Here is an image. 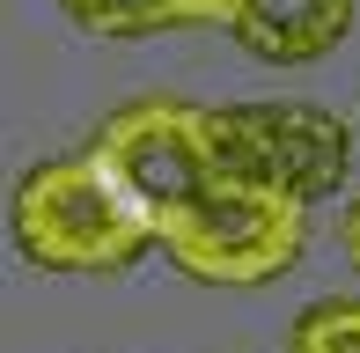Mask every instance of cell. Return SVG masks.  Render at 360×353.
Returning <instances> with one entry per match:
<instances>
[{
    "instance_id": "cell-4",
    "label": "cell",
    "mask_w": 360,
    "mask_h": 353,
    "mask_svg": "<svg viewBox=\"0 0 360 353\" xmlns=\"http://www.w3.org/2000/svg\"><path fill=\"white\" fill-rule=\"evenodd\" d=\"M96 155H103L110 176L140 199V214L155 221V236L221 176L214 148H206V110L176 103V96H147V103L110 110L103 133H96Z\"/></svg>"
},
{
    "instance_id": "cell-1",
    "label": "cell",
    "mask_w": 360,
    "mask_h": 353,
    "mask_svg": "<svg viewBox=\"0 0 360 353\" xmlns=\"http://www.w3.org/2000/svg\"><path fill=\"white\" fill-rule=\"evenodd\" d=\"M15 250L44 272H118L140 250H155V221L140 214V199L110 176L103 155H67L44 162L15 184Z\"/></svg>"
},
{
    "instance_id": "cell-2",
    "label": "cell",
    "mask_w": 360,
    "mask_h": 353,
    "mask_svg": "<svg viewBox=\"0 0 360 353\" xmlns=\"http://www.w3.org/2000/svg\"><path fill=\"white\" fill-rule=\"evenodd\" d=\"M302 243H309V199L280 184H243V176H214L162 229V258L206 287H265L302 258Z\"/></svg>"
},
{
    "instance_id": "cell-6",
    "label": "cell",
    "mask_w": 360,
    "mask_h": 353,
    "mask_svg": "<svg viewBox=\"0 0 360 353\" xmlns=\"http://www.w3.org/2000/svg\"><path fill=\"white\" fill-rule=\"evenodd\" d=\"M74 30L89 37H147V30H176V0H59Z\"/></svg>"
},
{
    "instance_id": "cell-7",
    "label": "cell",
    "mask_w": 360,
    "mask_h": 353,
    "mask_svg": "<svg viewBox=\"0 0 360 353\" xmlns=\"http://www.w3.org/2000/svg\"><path fill=\"white\" fill-rule=\"evenodd\" d=\"M287 353H360V302H309L287 331Z\"/></svg>"
},
{
    "instance_id": "cell-5",
    "label": "cell",
    "mask_w": 360,
    "mask_h": 353,
    "mask_svg": "<svg viewBox=\"0 0 360 353\" xmlns=\"http://www.w3.org/2000/svg\"><path fill=\"white\" fill-rule=\"evenodd\" d=\"M243 52L272 59V67H309V59L338 52V37L353 30V0H243L236 23Z\"/></svg>"
},
{
    "instance_id": "cell-8",
    "label": "cell",
    "mask_w": 360,
    "mask_h": 353,
    "mask_svg": "<svg viewBox=\"0 0 360 353\" xmlns=\"http://www.w3.org/2000/svg\"><path fill=\"white\" fill-rule=\"evenodd\" d=\"M243 0H176V23H236Z\"/></svg>"
},
{
    "instance_id": "cell-3",
    "label": "cell",
    "mask_w": 360,
    "mask_h": 353,
    "mask_svg": "<svg viewBox=\"0 0 360 353\" xmlns=\"http://www.w3.org/2000/svg\"><path fill=\"white\" fill-rule=\"evenodd\" d=\"M206 148L221 176L280 184L302 199H323L346 176V125L316 103H221L206 110Z\"/></svg>"
},
{
    "instance_id": "cell-9",
    "label": "cell",
    "mask_w": 360,
    "mask_h": 353,
    "mask_svg": "<svg viewBox=\"0 0 360 353\" xmlns=\"http://www.w3.org/2000/svg\"><path fill=\"white\" fill-rule=\"evenodd\" d=\"M338 236H346V258H353V272H360V199L346 206V221H338Z\"/></svg>"
}]
</instances>
